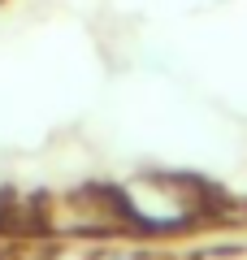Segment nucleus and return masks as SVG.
Listing matches in <instances>:
<instances>
[{"mask_svg": "<svg viewBox=\"0 0 247 260\" xmlns=\"http://www.w3.org/2000/svg\"><path fill=\"white\" fill-rule=\"evenodd\" d=\"M121 213L130 225L139 230H182V225L200 221L208 213V195L187 178H169V174H143L135 182H126L117 191Z\"/></svg>", "mask_w": 247, "mask_h": 260, "instance_id": "obj_1", "label": "nucleus"}, {"mask_svg": "<svg viewBox=\"0 0 247 260\" xmlns=\"http://www.w3.org/2000/svg\"><path fill=\"white\" fill-rule=\"evenodd\" d=\"M200 260H247V247H221V251H208Z\"/></svg>", "mask_w": 247, "mask_h": 260, "instance_id": "obj_2", "label": "nucleus"}, {"mask_svg": "<svg viewBox=\"0 0 247 260\" xmlns=\"http://www.w3.org/2000/svg\"><path fill=\"white\" fill-rule=\"evenodd\" d=\"M100 260H143V256H126V251H104Z\"/></svg>", "mask_w": 247, "mask_h": 260, "instance_id": "obj_3", "label": "nucleus"}, {"mask_svg": "<svg viewBox=\"0 0 247 260\" xmlns=\"http://www.w3.org/2000/svg\"><path fill=\"white\" fill-rule=\"evenodd\" d=\"M52 260H78V256H52Z\"/></svg>", "mask_w": 247, "mask_h": 260, "instance_id": "obj_4", "label": "nucleus"}]
</instances>
